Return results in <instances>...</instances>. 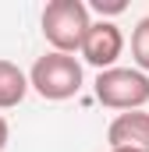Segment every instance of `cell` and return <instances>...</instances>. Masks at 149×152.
Masks as SVG:
<instances>
[{
    "label": "cell",
    "instance_id": "cell-1",
    "mask_svg": "<svg viewBox=\"0 0 149 152\" xmlns=\"http://www.w3.org/2000/svg\"><path fill=\"white\" fill-rule=\"evenodd\" d=\"M89 4L82 0H50L43 11V36L57 53H82V42L89 36Z\"/></svg>",
    "mask_w": 149,
    "mask_h": 152
},
{
    "label": "cell",
    "instance_id": "cell-2",
    "mask_svg": "<svg viewBox=\"0 0 149 152\" xmlns=\"http://www.w3.org/2000/svg\"><path fill=\"white\" fill-rule=\"evenodd\" d=\"M82 64L74 60L71 53H57V50H50V53H43L36 64H32V71H29V85L36 88L43 99H50V103H64V99H71L82 92Z\"/></svg>",
    "mask_w": 149,
    "mask_h": 152
},
{
    "label": "cell",
    "instance_id": "cell-3",
    "mask_svg": "<svg viewBox=\"0 0 149 152\" xmlns=\"http://www.w3.org/2000/svg\"><path fill=\"white\" fill-rule=\"evenodd\" d=\"M96 99L110 110H142L149 103V78L139 67H110L96 75Z\"/></svg>",
    "mask_w": 149,
    "mask_h": 152
},
{
    "label": "cell",
    "instance_id": "cell-4",
    "mask_svg": "<svg viewBox=\"0 0 149 152\" xmlns=\"http://www.w3.org/2000/svg\"><path fill=\"white\" fill-rule=\"evenodd\" d=\"M121 53H124V36H121V28H117L114 21H107V18H103V21H92L89 36L82 42V60L92 64V67H100V71H110Z\"/></svg>",
    "mask_w": 149,
    "mask_h": 152
},
{
    "label": "cell",
    "instance_id": "cell-5",
    "mask_svg": "<svg viewBox=\"0 0 149 152\" xmlns=\"http://www.w3.org/2000/svg\"><path fill=\"white\" fill-rule=\"evenodd\" d=\"M107 142H110V149L149 152V113H146V110L117 113L110 120V127H107Z\"/></svg>",
    "mask_w": 149,
    "mask_h": 152
},
{
    "label": "cell",
    "instance_id": "cell-6",
    "mask_svg": "<svg viewBox=\"0 0 149 152\" xmlns=\"http://www.w3.org/2000/svg\"><path fill=\"white\" fill-rule=\"evenodd\" d=\"M29 88H32V85H29V75H25L18 64L0 60V110H14V106L25 99Z\"/></svg>",
    "mask_w": 149,
    "mask_h": 152
},
{
    "label": "cell",
    "instance_id": "cell-7",
    "mask_svg": "<svg viewBox=\"0 0 149 152\" xmlns=\"http://www.w3.org/2000/svg\"><path fill=\"white\" fill-rule=\"evenodd\" d=\"M131 57L139 64V71H149V18H142L135 28H131Z\"/></svg>",
    "mask_w": 149,
    "mask_h": 152
},
{
    "label": "cell",
    "instance_id": "cell-8",
    "mask_svg": "<svg viewBox=\"0 0 149 152\" xmlns=\"http://www.w3.org/2000/svg\"><path fill=\"white\" fill-rule=\"evenodd\" d=\"M89 7H92V11H100V14H121L128 4H124V0H92Z\"/></svg>",
    "mask_w": 149,
    "mask_h": 152
},
{
    "label": "cell",
    "instance_id": "cell-9",
    "mask_svg": "<svg viewBox=\"0 0 149 152\" xmlns=\"http://www.w3.org/2000/svg\"><path fill=\"white\" fill-rule=\"evenodd\" d=\"M7 138H11V127H7V120L0 117V152L7 149Z\"/></svg>",
    "mask_w": 149,
    "mask_h": 152
},
{
    "label": "cell",
    "instance_id": "cell-10",
    "mask_svg": "<svg viewBox=\"0 0 149 152\" xmlns=\"http://www.w3.org/2000/svg\"><path fill=\"white\" fill-rule=\"evenodd\" d=\"M110 152H135V149H110Z\"/></svg>",
    "mask_w": 149,
    "mask_h": 152
}]
</instances>
